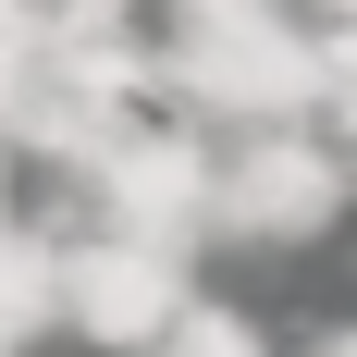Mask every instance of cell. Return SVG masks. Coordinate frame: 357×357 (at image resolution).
Listing matches in <instances>:
<instances>
[{
    "label": "cell",
    "instance_id": "cell-3",
    "mask_svg": "<svg viewBox=\"0 0 357 357\" xmlns=\"http://www.w3.org/2000/svg\"><path fill=\"white\" fill-rule=\"evenodd\" d=\"M357 210V148L333 123L222 136V259H308Z\"/></svg>",
    "mask_w": 357,
    "mask_h": 357
},
{
    "label": "cell",
    "instance_id": "cell-1",
    "mask_svg": "<svg viewBox=\"0 0 357 357\" xmlns=\"http://www.w3.org/2000/svg\"><path fill=\"white\" fill-rule=\"evenodd\" d=\"M37 210H62L74 234H160V247H222V136L185 123V111H136L99 160L74 173H37Z\"/></svg>",
    "mask_w": 357,
    "mask_h": 357
},
{
    "label": "cell",
    "instance_id": "cell-6",
    "mask_svg": "<svg viewBox=\"0 0 357 357\" xmlns=\"http://www.w3.org/2000/svg\"><path fill=\"white\" fill-rule=\"evenodd\" d=\"M148 357H284V345H271V321H259L247 296H197V308H185Z\"/></svg>",
    "mask_w": 357,
    "mask_h": 357
},
{
    "label": "cell",
    "instance_id": "cell-12",
    "mask_svg": "<svg viewBox=\"0 0 357 357\" xmlns=\"http://www.w3.org/2000/svg\"><path fill=\"white\" fill-rule=\"evenodd\" d=\"M345 284H357V271H345Z\"/></svg>",
    "mask_w": 357,
    "mask_h": 357
},
{
    "label": "cell",
    "instance_id": "cell-5",
    "mask_svg": "<svg viewBox=\"0 0 357 357\" xmlns=\"http://www.w3.org/2000/svg\"><path fill=\"white\" fill-rule=\"evenodd\" d=\"M0 333H13V357H50L74 333V222L37 210L13 222V247H0Z\"/></svg>",
    "mask_w": 357,
    "mask_h": 357
},
{
    "label": "cell",
    "instance_id": "cell-7",
    "mask_svg": "<svg viewBox=\"0 0 357 357\" xmlns=\"http://www.w3.org/2000/svg\"><path fill=\"white\" fill-rule=\"evenodd\" d=\"M321 50H333V111H321V123L357 148V25H321Z\"/></svg>",
    "mask_w": 357,
    "mask_h": 357
},
{
    "label": "cell",
    "instance_id": "cell-11",
    "mask_svg": "<svg viewBox=\"0 0 357 357\" xmlns=\"http://www.w3.org/2000/svg\"><path fill=\"white\" fill-rule=\"evenodd\" d=\"M296 13H308V25H357V0H296Z\"/></svg>",
    "mask_w": 357,
    "mask_h": 357
},
{
    "label": "cell",
    "instance_id": "cell-8",
    "mask_svg": "<svg viewBox=\"0 0 357 357\" xmlns=\"http://www.w3.org/2000/svg\"><path fill=\"white\" fill-rule=\"evenodd\" d=\"M160 0H50V25L62 37H111V25H148Z\"/></svg>",
    "mask_w": 357,
    "mask_h": 357
},
{
    "label": "cell",
    "instance_id": "cell-4",
    "mask_svg": "<svg viewBox=\"0 0 357 357\" xmlns=\"http://www.w3.org/2000/svg\"><path fill=\"white\" fill-rule=\"evenodd\" d=\"M197 247H160V234H74V345L99 357H148L160 333L197 308Z\"/></svg>",
    "mask_w": 357,
    "mask_h": 357
},
{
    "label": "cell",
    "instance_id": "cell-2",
    "mask_svg": "<svg viewBox=\"0 0 357 357\" xmlns=\"http://www.w3.org/2000/svg\"><path fill=\"white\" fill-rule=\"evenodd\" d=\"M160 111L210 123V136L321 123L333 111V50H321L308 13H271V25H160Z\"/></svg>",
    "mask_w": 357,
    "mask_h": 357
},
{
    "label": "cell",
    "instance_id": "cell-10",
    "mask_svg": "<svg viewBox=\"0 0 357 357\" xmlns=\"http://www.w3.org/2000/svg\"><path fill=\"white\" fill-rule=\"evenodd\" d=\"M296 357H357V308H345V321H308V333H296Z\"/></svg>",
    "mask_w": 357,
    "mask_h": 357
},
{
    "label": "cell",
    "instance_id": "cell-9",
    "mask_svg": "<svg viewBox=\"0 0 357 357\" xmlns=\"http://www.w3.org/2000/svg\"><path fill=\"white\" fill-rule=\"evenodd\" d=\"M296 0H160V25H271Z\"/></svg>",
    "mask_w": 357,
    "mask_h": 357
}]
</instances>
